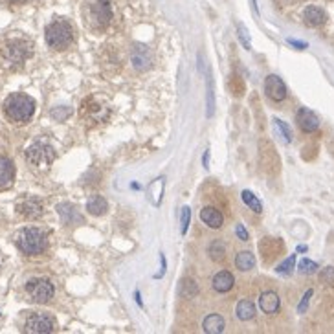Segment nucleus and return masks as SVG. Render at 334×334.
Wrapping results in <instances>:
<instances>
[{"label": "nucleus", "instance_id": "obj_11", "mask_svg": "<svg viewBox=\"0 0 334 334\" xmlns=\"http://www.w3.org/2000/svg\"><path fill=\"white\" fill-rule=\"evenodd\" d=\"M18 215H22L24 219H39L44 213V206L42 202L35 197H26L17 204Z\"/></svg>", "mask_w": 334, "mask_h": 334}, {"label": "nucleus", "instance_id": "obj_3", "mask_svg": "<svg viewBox=\"0 0 334 334\" xmlns=\"http://www.w3.org/2000/svg\"><path fill=\"white\" fill-rule=\"evenodd\" d=\"M85 22L92 30H105L112 18V8L109 0H90L83 9Z\"/></svg>", "mask_w": 334, "mask_h": 334}, {"label": "nucleus", "instance_id": "obj_25", "mask_svg": "<svg viewBox=\"0 0 334 334\" xmlns=\"http://www.w3.org/2000/svg\"><path fill=\"white\" fill-rule=\"evenodd\" d=\"M235 266L243 272L252 270L255 266V255L252 252H239L237 257H235Z\"/></svg>", "mask_w": 334, "mask_h": 334}, {"label": "nucleus", "instance_id": "obj_35", "mask_svg": "<svg viewBox=\"0 0 334 334\" xmlns=\"http://www.w3.org/2000/svg\"><path fill=\"white\" fill-rule=\"evenodd\" d=\"M274 123H275V127L279 129V133L283 134V140H285V142H287V143H289L290 140H292V133H290L289 125L283 123V121H281V119H277V118L274 119Z\"/></svg>", "mask_w": 334, "mask_h": 334}, {"label": "nucleus", "instance_id": "obj_27", "mask_svg": "<svg viewBox=\"0 0 334 334\" xmlns=\"http://www.w3.org/2000/svg\"><path fill=\"white\" fill-rule=\"evenodd\" d=\"M228 87H229V90H232V94H234V96L241 97L244 94V81L239 78L237 73H232V75H229Z\"/></svg>", "mask_w": 334, "mask_h": 334}, {"label": "nucleus", "instance_id": "obj_40", "mask_svg": "<svg viewBox=\"0 0 334 334\" xmlns=\"http://www.w3.org/2000/svg\"><path fill=\"white\" fill-rule=\"evenodd\" d=\"M6 2H9V4H22L26 0H6Z\"/></svg>", "mask_w": 334, "mask_h": 334}, {"label": "nucleus", "instance_id": "obj_41", "mask_svg": "<svg viewBox=\"0 0 334 334\" xmlns=\"http://www.w3.org/2000/svg\"><path fill=\"white\" fill-rule=\"evenodd\" d=\"M134 298H136V303H138V305H142V296H140V292H136V296H134Z\"/></svg>", "mask_w": 334, "mask_h": 334}, {"label": "nucleus", "instance_id": "obj_33", "mask_svg": "<svg viewBox=\"0 0 334 334\" xmlns=\"http://www.w3.org/2000/svg\"><path fill=\"white\" fill-rule=\"evenodd\" d=\"M237 32H239V39L243 42V46L246 50H252V42H250V35H248V30L244 28V24L239 22L237 24Z\"/></svg>", "mask_w": 334, "mask_h": 334}, {"label": "nucleus", "instance_id": "obj_43", "mask_svg": "<svg viewBox=\"0 0 334 334\" xmlns=\"http://www.w3.org/2000/svg\"><path fill=\"white\" fill-rule=\"evenodd\" d=\"M0 268H2V255H0Z\"/></svg>", "mask_w": 334, "mask_h": 334}, {"label": "nucleus", "instance_id": "obj_20", "mask_svg": "<svg viewBox=\"0 0 334 334\" xmlns=\"http://www.w3.org/2000/svg\"><path fill=\"white\" fill-rule=\"evenodd\" d=\"M303 18H305V22L309 24V26H321V24L327 20V15L325 11L321 8H318V6H309L307 9H305V13H303Z\"/></svg>", "mask_w": 334, "mask_h": 334}, {"label": "nucleus", "instance_id": "obj_34", "mask_svg": "<svg viewBox=\"0 0 334 334\" xmlns=\"http://www.w3.org/2000/svg\"><path fill=\"white\" fill-rule=\"evenodd\" d=\"M298 268L301 274H314L318 270V265L314 261H311V259H301Z\"/></svg>", "mask_w": 334, "mask_h": 334}, {"label": "nucleus", "instance_id": "obj_23", "mask_svg": "<svg viewBox=\"0 0 334 334\" xmlns=\"http://www.w3.org/2000/svg\"><path fill=\"white\" fill-rule=\"evenodd\" d=\"M87 210L90 215H105L107 210H109V204H107V200L103 197H99V195H94L92 198H88L87 202Z\"/></svg>", "mask_w": 334, "mask_h": 334}, {"label": "nucleus", "instance_id": "obj_30", "mask_svg": "<svg viewBox=\"0 0 334 334\" xmlns=\"http://www.w3.org/2000/svg\"><path fill=\"white\" fill-rule=\"evenodd\" d=\"M182 296L184 298H193V296H197L198 294V287L197 283L193 279H184L182 281Z\"/></svg>", "mask_w": 334, "mask_h": 334}, {"label": "nucleus", "instance_id": "obj_32", "mask_svg": "<svg viewBox=\"0 0 334 334\" xmlns=\"http://www.w3.org/2000/svg\"><path fill=\"white\" fill-rule=\"evenodd\" d=\"M294 265H296V255H290L287 261H283L281 263L275 270H277V274H283V275H289V274H292V270H294Z\"/></svg>", "mask_w": 334, "mask_h": 334}, {"label": "nucleus", "instance_id": "obj_31", "mask_svg": "<svg viewBox=\"0 0 334 334\" xmlns=\"http://www.w3.org/2000/svg\"><path fill=\"white\" fill-rule=\"evenodd\" d=\"M215 110V94H213V79L211 75H208V118L213 116Z\"/></svg>", "mask_w": 334, "mask_h": 334}, {"label": "nucleus", "instance_id": "obj_24", "mask_svg": "<svg viewBox=\"0 0 334 334\" xmlns=\"http://www.w3.org/2000/svg\"><path fill=\"white\" fill-rule=\"evenodd\" d=\"M235 314H237L239 320H243V321L252 320V318L255 316V305H253L252 301H248V299H243V301L237 303Z\"/></svg>", "mask_w": 334, "mask_h": 334}, {"label": "nucleus", "instance_id": "obj_13", "mask_svg": "<svg viewBox=\"0 0 334 334\" xmlns=\"http://www.w3.org/2000/svg\"><path fill=\"white\" fill-rule=\"evenodd\" d=\"M131 61H133V66L136 70H147L152 64V54L147 46L136 44L133 48V54H131Z\"/></svg>", "mask_w": 334, "mask_h": 334}, {"label": "nucleus", "instance_id": "obj_36", "mask_svg": "<svg viewBox=\"0 0 334 334\" xmlns=\"http://www.w3.org/2000/svg\"><path fill=\"white\" fill-rule=\"evenodd\" d=\"M189 217H191V211H189V208H182V235L188 234Z\"/></svg>", "mask_w": 334, "mask_h": 334}, {"label": "nucleus", "instance_id": "obj_6", "mask_svg": "<svg viewBox=\"0 0 334 334\" xmlns=\"http://www.w3.org/2000/svg\"><path fill=\"white\" fill-rule=\"evenodd\" d=\"M26 160L30 162V165H33L37 169H48L52 165V162L55 160L54 147L44 142H35L33 145L28 147Z\"/></svg>", "mask_w": 334, "mask_h": 334}, {"label": "nucleus", "instance_id": "obj_10", "mask_svg": "<svg viewBox=\"0 0 334 334\" xmlns=\"http://www.w3.org/2000/svg\"><path fill=\"white\" fill-rule=\"evenodd\" d=\"M109 107L105 105H99L94 97H88L81 107V116L88 121H94V123H101V121H105L109 118Z\"/></svg>", "mask_w": 334, "mask_h": 334}, {"label": "nucleus", "instance_id": "obj_12", "mask_svg": "<svg viewBox=\"0 0 334 334\" xmlns=\"http://www.w3.org/2000/svg\"><path fill=\"white\" fill-rule=\"evenodd\" d=\"M265 92L272 101H283L287 97V87L281 78L277 75H268L265 81Z\"/></svg>", "mask_w": 334, "mask_h": 334}, {"label": "nucleus", "instance_id": "obj_42", "mask_svg": "<svg viewBox=\"0 0 334 334\" xmlns=\"http://www.w3.org/2000/svg\"><path fill=\"white\" fill-rule=\"evenodd\" d=\"M253 8H255V11H257V0H253Z\"/></svg>", "mask_w": 334, "mask_h": 334}, {"label": "nucleus", "instance_id": "obj_5", "mask_svg": "<svg viewBox=\"0 0 334 334\" xmlns=\"http://www.w3.org/2000/svg\"><path fill=\"white\" fill-rule=\"evenodd\" d=\"M17 244L20 248V252H24L26 255H37V253H42L46 250L48 237L39 228H24L18 234Z\"/></svg>", "mask_w": 334, "mask_h": 334}, {"label": "nucleus", "instance_id": "obj_9", "mask_svg": "<svg viewBox=\"0 0 334 334\" xmlns=\"http://www.w3.org/2000/svg\"><path fill=\"white\" fill-rule=\"evenodd\" d=\"M55 321L48 314H32L24 323V330L30 334H48L54 332Z\"/></svg>", "mask_w": 334, "mask_h": 334}, {"label": "nucleus", "instance_id": "obj_38", "mask_svg": "<svg viewBox=\"0 0 334 334\" xmlns=\"http://www.w3.org/2000/svg\"><path fill=\"white\" fill-rule=\"evenodd\" d=\"M235 234H237V237L241 239V241H248V232H246V228H244L243 224H237Z\"/></svg>", "mask_w": 334, "mask_h": 334}, {"label": "nucleus", "instance_id": "obj_21", "mask_svg": "<svg viewBox=\"0 0 334 334\" xmlns=\"http://www.w3.org/2000/svg\"><path fill=\"white\" fill-rule=\"evenodd\" d=\"M234 283H235L234 275L226 270L219 272V274L213 277V289H215L217 292H229L232 287H234Z\"/></svg>", "mask_w": 334, "mask_h": 334}, {"label": "nucleus", "instance_id": "obj_29", "mask_svg": "<svg viewBox=\"0 0 334 334\" xmlns=\"http://www.w3.org/2000/svg\"><path fill=\"white\" fill-rule=\"evenodd\" d=\"M149 193H151L155 198V206H160L162 202V193H164V178H158L155 184H151V188H149ZM151 197V198H152Z\"/></svg>", "mask_w": 334, "mask_h": 334}, {"label": "nucleus", "instance_id": "obj_15", "mask_svg": "<svg viewBox=\"0 0 334 334\" xmlns=\"http://www.w3.org/2000/svg\"><path fill=\"white\" fill-rule=\"evenodd\" d=\"M296 121H298L299 129H301L303 133H314V131H318V127H320L318 116L309 109H299L298 116H296Z\"/></svg>", "mask_w": 334, "mask_h": 334}, {"label": "nucleus", "instance_id": "obj_2", "mask_svg": "<svg viewBox=\"0 0 334 334\" xmlns=\"http://www.w3.org/2000/svg\"><path fill=\"white\" fill-rule=\"evenodd\" d=\"M33 54V46L26 39H9L0 48V59L6 66H20L26 63Z\"/></svg>", "mask_w": 334, "mask_h": 334}, {"label": "nucleus", "instance_id": "obj_22", "mask_svg": "<svg viewBox=\"0 0 334 334\" xmlns=\"http://www.w3.org/2000/svg\"><path fill=\"white\" fill-rule=\"evenodd\" d=\"M202 327H204V330H206L208 334H220L224 330L226 321H224V318L219 316V314H210V316H206Z\"/></svg>", "mask_w": 334, "mask_h": 334}, {"label": "nucleus", "instance_id": "obj_39", "mask_svg": "<svg viewBox=\"0 0 334 334\" xmlns=\"http://www.w3.org/2000/svg\"><path fill=\"white\" fill-rule=\"evenodd\" d=\"M289 42H290V44H294V46H298L299 50H305V48H307V44H305V42L294 41V39H289Z\"/></svg>", "mask_w": 334, "mask_h": 334}, {"label": "nucleus", "instance_id": "obj_1", "mask_svg": "<svg viewBox=\"0 0 334 334\" xmlns=\"http://www.w3.org/2000/svg\"><path fill=\"white\" fill-rule=\"evenodd\" d=\"M35 112V99L26 94H11L4 101V114L9 121L15 123H26Z\"/></svg>", "mask_w": 334, "mask_h": 334}, {"label": "nucleus", "instance_id": "obj_14", "mask_svg": "<svg viewBox=\"0 0 334 334\" xmlns=\"http://www.w3.org/2000/svg\"><path fill=\"white\" fill-rule=\"evenodd\" d=\"M259 250L263 253V259L266 263H272L275 257L279 255L283 252V243H281L279 239H274V237H265L259 244Z\"/></svg>", "mask_w": 334, "mask_h": 334}, {"label": "nucleus", "instance_id": "obj_18", "mask_svg": "<svg viewBox=\"0 0 334 334\" xmlns=\"http://www.w3.org/2000/svg\"><path fill=\"white\" fill-rule=\"evenodd\" d=\"M279 305H281L279 296L275 292H263L261 298H259V307L266 314H275V312L279 311Z\"/></svg>", "mask_w": 334, "mask_h": 334}, {"label": "nucleus", "instance_id": "obj_7", "mask_svg": "<svg viewBox=\"0 0 334 334\" xmlns=\"http://www.w3.org/2000/svg\"><path fill=\"white\" fill-rule=\"evenodd\" d=\"M54 292L55 289L52 281L42 279V277H35V279H30L26 283V294L35 303H48L54 298Z\"/></svg>", "mask_w": 334, "mask_h": 334}, {"label": "nucleus", "instance_id": "obj_16", "mask_svg": "<svg viewBox=\"0 0 334 334\" xmlns=\"http://www.w3.org/2000/svg\"><path fill=\"white\" fill-rule=\"evenodd\" d=\"M15 180V165L13 162L6 158V156H0V189L9 188Z\"/></svg>", "mask_w": 334, "mask_h": 334}, {"label": "nucleus", "instance_id": "obj_4", "mask_svg": "<svg viewBox=\"0 0 334 334\" xmlns=\"http://www.w3.org/2000/svg\"><path fill=\"white\" fill-rule=\"evenodd\" d=\"M44 35L48 46L54 50H64L73 41V30L66 20H54L52 24H48Z\"/></svg>", "mask_w": 334, "mask_h": 334}, {"label": "nucleus", "instance_id": "obj_19", "mask_svg": "<svg viewBox=\"0 0 334 334\" xmlns=\"http://www.w3.org/2000/svg\"><path fill=\"white\" fill-rule=\"evenodd\" d=\"M200 219L204 224H208L210 228L217 229L222 226V222H224V219H222V213H220L219 210H215V208H204V210L200 211Z\"/></svg>", "mask_w": 334, "mask_h": 334}, {"label": "nucleus", "instance_id": "obj_8", "mask_svg": "<svg viewBox=\"0 0 334 334\" xmlns=\"http://www.w3.org/2000/svg\"><path fill=\"white\" fill-rule=\"evenodd\" d=\"M259 164L268 174H277L281 169V162L275 152V147L266 140L259 142Z\"/></svg>", "mask_w": 334, "mask_h": 334}, {"label": "nucleus", "instance_id": "obj_37", "mask_svg": "<svg viewBox=\"0 0 334 334\" xmlns=\"http://www.w3.org/2000/svg\"><path fill=\"white\" fill-rule=\"evenodd\" d=\"M312 294H314V292H312V290H307V292L303 294V299H301V303H299V305H298V312H301V314H303V312L307 311V307H309V301H311Z\"/></svg>", "mask_w": 334, "mask_h": 334}, {"label": "nucleus", "instance_id": "obj_28", "mask_svg": "<svg viewBox=\"0 0 334 334\" xmlns=\"http://www.w3.org/2000/svg\"><path fill=\"white\" fill-rule=\"evenodd\" d=\"M243 200H244V204L252 208V210L255 211V213H261V211H263L261 200H259V198H257L252 191H243Z\"/></svg>", "mask_w": 334, "mask_h": 334}, {"label": "nucleus", "instance_id": "obj_26", "mask_svg": "<svg viewBox=\"0 0 334 334\" xmlns=\"http://www.w3.org/2000/svg\"><path fill=\"white\" fill-rule=\"evenodd\" d=\"M208 252H210V257L213 259V261H222L226 257V246L222 241H213V243L210 244V248H208Z\"/></svg>", "mask_w": 334, "mask_h": 334}, {"label": "nucleus", "instance_id": "obj_17", "mask_svg": "<svg viewBox=\"0 0 334 334\" xmlns=\"http://www.w3.org/2000/svg\"><path fill=\"white\" fill-rule=\"evenodd\" d=\"M57 211H59V215H61V219H63L64 224L75 226V224H79V222H83V217L79 215V211L75 210L73 204H68V202L59 204V206H57Z\"/></svg>", "mask_w": 334, "mask_h": 334}]
</instances>
